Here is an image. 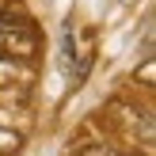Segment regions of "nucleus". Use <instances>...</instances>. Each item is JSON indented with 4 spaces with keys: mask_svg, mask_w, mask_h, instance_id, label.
<instances>
[{
    "mask_svg": "<svg viewBox=\"0 0 156 156\" xmlns=\"http://www.w3.org/2000/svg\"><path fill=\"white\" fill-rule=\"evenodd\" d=\"M38 50V38L30 34V23L15 27V12L0 15V53H12V57H30Z\"/></svg>",
    "mask_w": 156,
    "mask_h": 156,
    "instance_id": "1",
    "label": "nucleus"
},
{
    "mask_svg": "<svg viewBox=\"0 0 156 156\" xmlns=\"http://www.w3.org/2000/svg\"><path fill=\"white\" fill-rule=\"evenodd\" d=\"M23 76V69L15 65V57H0V88H8V84H15Z\"/></svg>",
    "mask_w": 156,
    "mask_h": 156,
    "instance_id": "2",
    "label": "nucleus"
},
{
    "mask_svg": "<svg viewBox=\"0 0 156 156\" xmlns=\"http://www.w3.org/2000/svg\"><path fill=\"white\" fill-rule=\"evenodd\" d=\"M80 156H118V152H114L111 145H95V149H84Z\"/></svg>",
    "mask_w": 156,
    "mask_h": 156,
    "instance_id": "3",
    "label": "nucleus"
}]
</instances>
